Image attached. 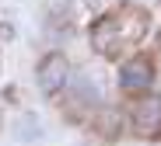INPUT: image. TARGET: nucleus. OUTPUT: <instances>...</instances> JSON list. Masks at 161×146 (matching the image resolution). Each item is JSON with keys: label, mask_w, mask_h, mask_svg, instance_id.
Listing matches in <instances>:
<instances>
[{"label": "nucleus", "mask_w": 161, "mask_h": 146, "mask_svg": "<svg viewBox=\"0 0 161 146\" xmlns=\"http://www.w3.org/2000/svg\"><path fill=\"white\" fill-rule=\"evenodd\" d=\"M151 83H154V66L144 59V56H137V59H130V63L119 66V87L123 91L140 94V91H147Z\"/></svg>", "instance_id": "nucleus-2"}, {"label": "nucleus", "mask_w": 161, "mask_h": 146, "mask_svg": "<svg viewBox=\"0 0 161 146\" xmlns=\"http://www.w3.org/2000/svg\"><path fill=\"white\" fill-rule=\"evenodd\" d=\"M133 129L140 136H154L161 129V101L158 98H147L133 108Z\"/></svg>", "instance_id": "nucleus-4"}, {"label": "nucleus", "mask_w": 161, "mask_h": 146, "mask_svg": "<svg viewBox=\"0 0 161 146\" xmlns=\"http://www.w3.org/2000/svg\"><path fill=\"white\" fill-rule=\"evenodd\" d=\"M70 83V63L63 52H49L39 63V91L42 94H60Z\"/></svg>", "instance_id": "nucleus-1"}, {"label": "nucleus", "mask_w": 161, "mask_h": 146, "mask_svg": "<svg viewBox=\"0 0 161 146\" xmlns=\"http://www.w3.org/2000/svg\"><path fill=\"white\" fill-rule=\"evenodd\" d=\"M91 45L105 56H112L119 49V14H105L95 28H91Z\"/></svg>", "instance_id": "nucleus-3"}, {"label": "nucleus", "mask_w": 161, "mask_h": 146, "mask_svg": "<svg viewBox=\"0 0 161 146\" xmlns=\"http://www.w3.org/2000/svg\"><path fill=\"white\" fill-rule=\"evenodd\" d=\"M67 87H70L77 104H98V98H102V87H98V80L91 73H77V80H70Z\"/></svg>", "instance_id": "nucleus-5"}]
</instances>
